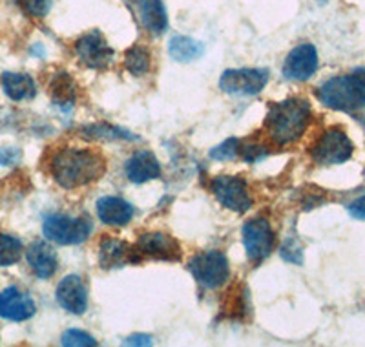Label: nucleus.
<instances>
[{
	"label": "nucleus",
	"instance_id": "17",
	"mask_svg": "<svg viewBox=\"0 0 365 347\" xmlns=\"http://www.w3.org/2000/svg\"><path fill=\"white\" fill-rule=\"evenodd\" d=\"M97 216L104 225L112 227H125L132 221L133 207L126 199L106 196L97 201Z\"/></svg>",
	"mask_w": 365,
	"mask_h": 347
},
{
	"label": "nucleus",
	"instance_id": "4",
	"mask_svg": "<svg viewBox=\"0 0 365 347\" xmlns=\"http://www.w3.org/2000/svg\"><path fill=\"white\" fill-rule=\"evenodd\" d=\"M188 269L195 281L205 289H217L230 276L228 260L221 251H207L195 254L188 261Z\"/></svg>",
	"mask_w": 365,
	"mask_h": 347
},
{
	"label": "nucleus",
	"instance_id": "29",
	"mask_svg": "<svg viewBox=\"0 0 365 347\" xmlns=\"http://www.w3.org/2000/svg\"><path fill=\"white\" fill-rule=\"evenodd\" d=\"M240 154L247 163H254L269 156L270 146L265 143H243V145H240Z\"/></svg>",
	"mask_w": 365,
	"mask_h": 347
},
{
	"label": "nucleus",
	"instance_id": "21",
	"mask_svg": "<svg viewBox=\"0 0 365 347\" xmlns=\"http://www.w3.org/2000/svg\"><path fill=\"white\" fill-rule=\"evenodd\" d=\"M205 51L203 44L200 41H195L192 37H185V35H178L168 44V55L178 62H192L197 57H201Z\"/></svg>",
	"mask_w": 365,
	"mask_h": 347
},
{
	"label": "nucleus",
	"instance_id": "34",
	"mask_svg": "<svg viewBox=\"0 0 365 347\" xmlns=\"http://www.w3.org/2000/svg\"><path fill=\"white\" fill-rule=\"evenodd\" d=\"M152 338L148 335H133L125 340V346H150Z\"/></svg>",
	"mask_w": 365,
	"mask_h": 347
},
{
	"label": "nucleus",
	"instance_id": "35",
	"mask_svg": "<svg viewBox=\"0 0 365 347\" xmlns=\"http://www.w3.org/2000/svg\"><path fill=\"white\" fill-rule=\"evenodd\" d=\"M325 2H327V0H319V4H325Z\"/></svg>",
	"mask_w": 365,
	"mask_h": 347
},
{
	"label": "nucleus",
	"instance_id": "19",
	"mask_svg": "<svg viewBox=\"0 0 365 347\" xmlns=\"http://www.w3.org/2000/svg\"><path fill=\"white\" fill-rule=\"evenodd\" d=\"M139 21L150 35H163L168 29L165 4L161 0H139Z\"/></svg>",
	"mask_w": 365,
	"mask_h": 347
},
{
	"label": "nucleus",
	"instance_id": "3",
	"mask_svg": "<svg viewBox=\"0 0 365 347\" xmlns=\"http://www.w3.org/2000/svg\"><path fill=\"white\" fill-rule=\"evenodd\" d=\"M322 104L338 112L354 114L365 108V68L325 81L316 91Z\"/></svg>",
	"mask_w": 365,
	"mask_h": 347
},
{
	"label": "nucleus",
	"instance_id": "27",
	"mask_svg": "<svg viewBox=\"0 0 365 347\" xmlns=\"http://www.w3.org/2000/svg\"><path fill=\"white\" fill-rule=\"evenodd\" d=\"M240 139L236 137H230V139L223 141L221 145H217L216 149L210 150L212 159H217V161H230L240 154Z\"/></svg>",
	"mask_w": 365,
	"mask_h": 347
},
{
	"label": "nucleus",
	"instance_id": "20",
	"mask_svg": "<svg viewBox=\"0 0 365 347\" xmlns=\"http://www.w3.org/2000/svg\"><path fill=\"white\" fill-rule=\"evenodd\" d=\"M2 90L11 101L34 99L37 94L34 79L26 74H13V71L2 74Z\"/></svg>",
	"mask_w": 365,
	"mask_h": 347
},
{
	"label": "nucleus",
	"instance_id": "13",
	"mask_svg": "<svg viewBox=\"0 0 365 347\" xmlns=\"http://www.w3.org/2000/svg\"><path fill=\"white\" fill-rule=\"evenodd\" d=\"M37 313L34 298L19 287L11 286L0 293V318L24 322Z\"/></svg>",
	"mask_w": 365,
	"mask_h": 347
},
{
	"label": "nucleus",
	"instance_id": "11",
	"mask_svg": "<svg viewBox=\"0 0 365 347\" xmlns=\"http://www.w3.org/2000/svg\"><path fill=\"white\" fill-rule=\"evenodd\" d=\"M135 251L139 256H148L152 260L161 261H179L182 256L181 245L175 238L165 232H145L139 236L135 243Z\"/></svg>",
	"mask_w": 365,
	"mask_h": 347
},
{
	"label": "nucleus",
	"instance_id": "23",
	"mask_svg": "<svg viewBox=\"0 0 365 347\" xmlns=\"http://www.w3.org/2000/svg\"><path fill=\"white\" fill-rule=\"evenodd\" d=\"M51 99L58 106H71L75 101V84L68 74H57L50 84Z\"/></svg>",
	"mask_w": 365,
	"mask_h": 347
},
{
	"label": "nucleus",
	"instance_id": "22",
	"mask_svg": "<svg viewBox=\"0 0 365 347\" xmlns=\"http://www.w3.org/2000/svg\"><path fill=\"white\" fill-rule=\"evenodd\" d=\"M83 136L90 137V139H99V141H137L139 137L130 134L128 130L125 129H119V126H112L108 123H93V124H88V126H83L81 129Z\"/></svg>",
	"mask_w": 365,
	"mask_h": 347
},
{
	"label": "nucleus",
	"instance_id": "9",
	"mask_svg": "<svg viewBox=\"0 0 365 347\" xmlns=\"http://www.w3.org/2000/svg\"><path fill=\"white\" fill-rule=\"evenodd\" d=\"M212 192L228 211L243 214L252 207V196L249 192V186H247L245 179L237 178V176L214 178L212 179Z\"/></svg>",
	"mask_w": 365,
	"mask_h": 347
},
{
	"label": "nucleus",
	"instance_id": "26",
	"mask_svg": "<svg viewBox=\"0 0 365 347\" xmlns=\"http://www.w3.org/2000/svg\"><path fill=\"white\" fill-rule=\"evenodd\" d=\"M223 314L227 318H243V313H245V300H243V291L237 287V291H230L225 296V303L221 306Z\"/></svg>",
	"mask_w": 365,
	"mask_h": 347
},
{
	"label": "nucleus",
	"instance_id": "33",
	"mask_svg": "<svg viewBox=\"0 0 365 347\" xmlns=\"http://www.w3.org/2000/svg\"><path fill=\"white\" fill-rule=\"evenodd\" d=\"M349 214L353 216V218L356 219H361V221H365V196H361V198L354 199L351 205H349Z\"/></svg>",
	"mask_w": 365,
	"mask_h": 347
},
{
	"label": "nucleus",
	"instance_id": "1",
	"mask_svg": "<svg viewBox=\"0 0 365 347\" xmlns=\"http://www.w3.org/2000/svg\"><path fill=\"white\" fill-rule=\"evenodd\" d=\"M50 170L55 181L63 188L75 191L101 179L106 170V161L96 150L63 149L51 157Z\"/></svg>",
	"mask_w": 365,
	"mask_h": 347
},
{
	"label": "nucleus",
	"instance_id": "28",
	"mask_svg": "<svg viewBox=\"0 0 365 347\" xmlns=\"http://www.w3.org/2000/svg\"><path fill=\"white\" fill-rule=\"evenodd\" d=\"M63 346H71V347H93L97 346V340L91 335L84 333V331L79 329H70L63 335Z\"/></svg>",
	"mask_w": 365,
	"mask_h": 347
},
{
	"label": "nucleus",
	"instance_id": "31",
	"mask_svg": "<svg viewBox=\"0 0 365 347\" xmlns=\"http://www.w3.org/2000/svg\"><path fill=\"white\" fill-rule=\"evenodd\" d=\"M282 256L283 260L291 261V263L299 265L303 261V251H302V245L298 243V240H289L283 243L282 247Z\"/></svg>",
	"mask_w": 365,
	"mask_h": 347
},
{
	"label": "nucleus",
	"instance_id": "25",
	"mask_svg": "<svg viewBox=\"0 0 365 347\" xmlns=\"http://www.w3.org/2000/svg\"><path fill=\"white\" fill-rule=\"evenodd\" d=\"M22 241L15 236L0 234V267L15 265L22 258Z\"/></svg>",
	"mask_w": 365,
	"mask_h": 347
},
{
	"label": "nucleus",
	"instance_id": "16",
	"mask_svg": "<svg viewBox=\"0 0 365 347\" xmlns=\"http://www.w3.org/2000/svg\"><path fill=\"white\" fill-rule=\"evenodd\" d=\"M125 172L130 181L141 185V183L158 179L161 176V165L154 154L148 150H139L126 161Z\"/></svg>",
	"mask_w": 365,
	"mask_h": 347
},
{
	"label": "nucleus",
	"instance_id": "14",
	"mask_svg": "<svg viewBox=\"0 0 365 347\" xmlns=\"http://www.w3.org/2000/svg\"><path fill=\"white\" fill-rule=\"evenodd\" d=\"M143 258L135 247L117 238H103L99 245V263L103 269H117V267H125L128 263H139Z\"/></svg>",
	"mask_w": 365,
	"mask_h": 347
},
{
	"label": "nucleus",
	"instance_id": "30",
	"mask_svg": "<svg viewBox=\"0 0 365 347\" xmlns=\"http://www.w3.org/2000/svg\"><path fill=\"white\" fill-rule=\"evenodd\" d=\"M22 8L29 17L44 19L51 8V0H21Z\"/></svg>",
	"mask_w": 365,
	"mask_h": 347
},
{
	"label": "nucleus",
	"instance_id": "8",
	"mask_svg": "<svg viewBox=\"0 0 365 347\" xmlns=\"http://www.w3.org/2000/svg\"><path fill=\"white\" fill-rule=\"evenodd\" d=\"M241 234H243L247 256L252 263H262L270 256L274 243H276V236L265 218L249 219L241 228Z\"/></svg>",
	"mask_w": 365,
	"mask_h": 347
},
{
	"label": "nucleus",
	"instance_id": "15",
	"mask_svg": "<svg viewBox=\"0 0 365 347\" xmlns=\"http://www.w3.org/2000/svg\"><path fill=\"white\" fill-rule=\"evenodd\" d=\"M57 302L71 314H83L88 307V291L83 278L70 274L61 280L57 287Z\"/></svg>",
	"mask_w": 365,
	"mask_h": 347
},
{
	"label": "nucleus",
	"instance_id": "32",
	"mask_svg": "<svg viewBox=\"0 0 365 347\" xmlns=\"http://www.w3.org/2000/svg\"><path fill=\"white\" fill-rule=\"evenodd\" d=\"M21 150L11 149V146H6V149H0V165L9 166L15 165V163L21 161Z\"/></svg>",
	"mask_w": 365,
	"mask_h": 347
},
{
	"label": "nucleus",
	"instance_id": "10",
	"mask_svg": "<svg viewBox=\"0 0 365 347\" xmlns=\"http://www.w3.org/2000/svg\"><path fill=\"white\" fill-rule=\"evenodd\" d=\"M75 54L84 66L91 68V70H106L113 59V50L106 44L104 37L97 29L77 39Z\"/></svg>",
	"mask_w": 365,
	"mask_h": 347
},
{
	"label": "nucleus",
	"instance_id": "12",
	"mask_svg": "<svg viewBox=\"0 0 365 347\" xmlns=\"http://www.w3.org/2000/svg\"><path fill=\"white\" fill-rule=\"evenodd\" d=\"M316 70H318V51L312 44L296 46L294 50L287 55L285 64H283V75L298 83L311 79Z\"/></svg>",
	"mask_w": 365,
	"mask_h": 347
},
{
	"label": "nucleus",
	"instance_id": "6",
	"mask_svg": "<svg viewBox=\"0 0 365 347\" xmlns=\"http://www.w3.org/2000/svg\"><path fill=\"white\" fill-rule=\"evenodd\" d=\"M353 150L354 146L347 134L338 126H332L318 137L311 149V156L318 165H341L351 159Z\"/></svg>",
	"mask_w": 365,
	"mask_h": 347
},
{
	"label": "nucleus",
	"instance_id": "18",
	"mask_svg": "<svg viewBox=\"0 0 365 347\" xmlns=\"http://www.w3.org/2000/svg\"><path fill=\"white\" fill-rule=\"evenodd\" d=\"M26 260L41 280H48L57 273V256L44 241H35L26 251Z\"/></svg>",
	"mask_w": 365,
	"mask_h": 347
},
{
	"label": "nucleus",
	"instance_id": "7",
	"mask_svg": "<svg viewBox=\"0 0 365 347\" xmlns=\"http://www.w3.org/2000/svg\"><path fill=\"white\" fill-rule=\"evenodd\" d=\"M269 83V71L263 68H234L220 79V88L230 96H257Z\"/></svg>",
	"mask_w": 365,
	"mask_h": 347
},
{
	"label": "nucleus",
	"instance_id": "24",
	"mask_svg": "<svg viewBox=\"0 0 365 347\" xmlns=\"http://www.w3.org/2000/svg\"><path fill=\"white\" fill-rule=\"evenodd\" d=\"M150 64H152V57L145 46L135 44L125 54V68L135 77L148 74Z\"/></svg>",
	"mask_w": 365,
	"mask_h": 347
},
{
	"label": "nucleus",
	"instance_id": "2",
	"mask_svg": "<svg viewBox=\"0 0 365 347\" xmlns=\"http://www.w3.org/2000/svg\"><path fill=\"white\" fill-rule=\"evenodd\" d=\"M311 123V104L302 97H291L274 103L265 117V134L272 145L285 146L296 143Z\"/></svg>",
	"mask_w": 365,
	"mask_h": 347
},
{
	"label": "nucleus",
	"instance_id": "5",
	"mask_svg": "<svg viewBox=\"0 0 365 347\" xmlns=\"http://www.w3.org/2000/svg\"><path fill=\"white\" fill-rule=\"evenodd\" d=\"M91 223L86 218H71L66 214L46 216L42 231L50 241L58 245H79L91 234Z\"/></svg>",
	"mask_w": 365,
	"mask_h": 347
}]
</instances>
